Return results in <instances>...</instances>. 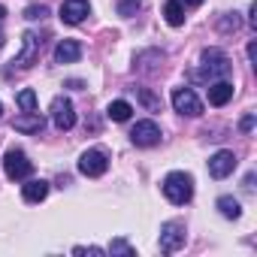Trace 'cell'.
Returning <instances> with one entry per match:
<instances>
[{"label":"cell","instance_id":"4316f807","mask_svg":"<svg viewBox=\"0 0 257 257\" xmlns=\"http://www.w3.org/2000/svg\"><path fill=\"white\" fill-rule=\"evenodd\" d=\"M179 4H188V7H197V4H203V0H179Z\"/></svg>","mask_w":257,"mask_h":257},{"label":"cell","instance_id":"8992f818","mask_svg":"<svg viewBox=\"0 0 257 257\" xmlns=\"http://www.w3.org/2000/svg\"><path fill=\"white\" fill-rule=\"evenodd\" d=\"M131 140L140 149H152V146L161 143V127L155 121H137V127L131 131Z\"/></svg>","mask_w":257,"mask_h":257},{"label":"cell","instance_id":"484cf974","mask_svg":"<svg viewBox=\"0 0 257 257\" xmlns=\"http://www.w3.org/2000/svg\"><path fill=\"white\" fill-rule=\"evenodd\" d=\"M239 28V19H236V13H233V19H224L221 22V31H236Z\"/></svg>","mask_w":257,"mask_h":257},{"label":"cell","instance_id":"ffe728a7","mask_svg":"<svg viewBox=\"0 0 257 257\" xmlns=\"http://www.w3.org/2000/svg\"><path fill=\"white\" fill-rule=\"evenodd\" d=\"M16 103H19V106H22L25 112H37V94H34L31 88H25V91H22V94L16 97Z\"/></svg>","mask_w":257,"mask_h":257},{"label":"cell","instance_id":"7402d4cb","mask_svg":"<svg viewBox=\"0 0 257 257\" xmlns=\"http://www.w3.org/2000/svg\"><path fill=\"white\" fill-rule=\"evenodd\" d=\"M109 251H112V254H127V257H131V254H134V248H131V245H127L124 239H115V242L109 245Z\"/></svg>","mask_w":257,"mask_h":257},{"label":"cell","instance_id":"cb8c5ba5","mask_svg":"<svg viewBox=\"0 0 257 257\" xmlns=\"http://www.w3.org/2000/svg\"><path fill=\"white\" fill-rule=\"evenodd\" d=\"M73 254H97V257H100V254H106V251H103V248H94V245H91V248L76 245V248H73Z\"/></svg>","mask_w":257,"mask_h":257},{"label":"cell","instance_id":"2e32d148","mask_svg":"<svg viewBox=\"0 0 257 257\" xmlns=\"http://www.w3.org/2000/svg\"><path fill=\"white\" fill-rule=\"evenodd\" d=\"M164 19H167V25L182 28L185 25V7L179 4V0H167L164 4Z\"/></svg>","mask_w":257,"mask_h":257},{"label":"cell","instance_id":"f546056e","mask_svg":"<svg viewBox=\"0 0 257 257\" xmlns=\"http://www.w3.org/2000/svg\"><path fill=\"white\" fill-rule=\"evenodd\" d=\"M0 115H4V103H0Z\"/></svg>","mask_w":257,"mask_h":257},{"label":"cell","instance_id":"52a82bcc","mask_svg":"<svg viewBox=\"0 0 257 257\" xmlns=\"http://www.w3.org/2000/svg\"><path fill=\"white\" fill-rule=\"evenodd\" d=\"M40 46H43V40H40L37 34H31V31H28V34L22 37V52L16 55V61H13V64H19L22 70L34 67V64H37V58H40Z\"/></svg>","mask_w":257,"mask_h":257},{"label":"cell","instance_id":"ba28073f","mask_svg":"<svg viewBox=\"0 0 257 257\" xmlns=\"http://www.w3.org/2000/svg\"><path fill=\"white\" fill-rule=\"evenodd\" d=\"M185 224H179V221H170V224H164L161 227V251H167V254H173V251H179L182 245H185Z\"/></svg>","mask_w":257,"mask_h":257},{"label":"cell","instance_id":"3957f363","mask_svg":"<svg viewBox=\"0 0 257 257\" xmlns=\"http://www.w3.org/2000/svg\"><path fill=\"white\" fill-rule=\"evenodd\" d=\"M4 173H7V179L22 182V179H28V176L34 173V164L28 161V155H25L22 149H10V152L4 155Z\"/></svg>","mask_w":257,"mask_h":257},{"label":"cell","instance_id":"7c38bea8","mask_svg":"<svg viewBox=\"0 0 257 257\" xmlns=\"http://www.w3.org/2000/svg\"><path fill=\"white\" fill-rule=\"evenodd\" d=\"M82 58V43L79 40H61L55 46V64H76Z\"/></svg>","mask_w":257,"mask_h":257},{"label":"cell","instance_id":"5b68a950","mask_svg":"<svg viewBox=\"0 0 257 257\" xmlns=\"http://www.w3.org/2000/svg\"><path fill=\"white\" fill-rule=\"evenodd\" d=\"M109 170V158L100 152V149H88L82 158H79V173L88 176V179H97Z\"/></svg>","mask_w":257,"mask_h":257},{"label":"cell","instance_id":"44dd1931","mask_svg":"<svg viewBox=\"0 0 257 257\" xmlns=\"http://www.w3.org/2000/svg\"><path fill=\"white\" fill-rule=\"evenodd\" d=\"M46 16H49V7H28V10H25V19H31V22L46 19Z\"/></svg>","mask_w":257,"mask_h":257},{"label":"cell","instance_id":"9c48e42d","mask_svg":"<svg viewBox=\"0 0 257 257\" xmlns=\"http://www.w3.org/2000/svg\"><path fill=\"white\" fill-rule=\"evenodd\" d=\"M52 121L58 131H70V127L76 124V109L67 97H55L52 100Z\"/></svg>","mask_w":257,"mask_h":257},{"label":"cell","instance_id":"4fadbf2b","mask_svg":"<svg viewBox=\"0 0 257 257\" xmlns=\"http://www.w3.org/2000/svg\"><path fill=\"white\" fill-rule=\"evenodd\" d=\"M233 100V85L227 79H215L209 82V103L212 106H227Z\"/></svg>","mask_w":257,"mask_h":257},{"label":"cell","instance_id":"9a60e30c","mask_svg":"<svg viewBox=\"0 0 257 257\" xmlns=\"http://www.w3.org/2000/svg\"><path fill=\"white\" fill-rule=\"evenodd\" d=\"M25 203H43L46 197H49V182H43V179H34V182H28L25 185Z\"/></svg>","mask_w":257,"mask_h":257},{"label":"cell","instance_id":"d6986e66","mask_svg":"<svg viewBox=\"0 0 257 257\" xmlns=\"http://www.w3.org/2000/svg\"><path fill=\"white\" fill-rule=\"evenodd\" d=\"M137 97H140V103H143L149 112H161V97H155L149 88H137Z\"/></svg>","mask_w":257,"mask_h":257},{"label":"cell","instance_id":"7a4b0ae2","mask_svg":"<svg viewBox=\"0 0 257 257\" xmlns=\"http://www.w3.org/2000/svg\"><path fill=\"white\" fill-rule=\"evenodd\" d=\"M200 64H203V79L215 82V79H227L230 76V58L221 52V49H206L200 55Z\"/></svg>","mask_w":257,"mask_h":257},{"label":"cell","instance_id":"603a6c76","mask_svg":"<svg viewBox=\"0 0 257 257\" xmlns=\"http://www.w3.org/2000/svg\"><path fill=\"white\" fill-rule=\"evenodd\" d=\"M137 7H140V0H124V4L118 7V13H121V16H131Z\"/></svg>","mask_w":257,"mask_h":257},{"label":"cell","instance_id":"f1b7e54d","mask_svg":"<svg viewBox=\"0 0 257 257\" xmlns=\"http://www.w3.org/2000/svg\"><path fill=\"white\" fill-rule=\"evenodd\" d=\"M4 16H7V10H4V7H0V22H4Z\"/></svg>","mask_w":257,"mask_h":257},{"label":"cell","instance_id":"8fae6325","mask_svg":"<svg viewBox=\"0 0 257 257\" xmlns=\"http://www.w3.org/2000/svg\"><path fill=\"white\" fill-rule=\"evenodd\" d=\"M236 170V155L233 152H215L209 158V176L212 179H227Z\"/></svg>","mask_w":257,"mask_h":257},{"label":"cell","instance_id":"5bb4252c","mask_svg":"<svg viewBox=\"0 0 257 257\" xmlns=\"http://www.w3.org/2000/svg\"><path fill=\"white\" fill-rule=\"evenodd\" d=\"M43 124H46V121H43L40 112H25V115L16 118L13 127H16V131H22V134H40V131H43Z\"/></svg>","mask_w":257,"mask_h":257},{"label":"cell","instance_id":"ac0fdd59","mask_svg":"<svg viewBox=\"0 0 257 257\" xmlns=\"http://www.w3.org/2000/svg\"><path fill=\"white\" fill-rule=\"evenodd\" d=\"M218 209H221V215L230 218V221H236V218L242 215V206H239V200H233V197H221V200H218Z\"/></svg>","mask_w":257,"mask_h":257},{"label":"cell","instance_id":"d4e9b609","mask_svg":"<svg viewBox=\"0 0 257 257\" xmlns=\"http://www.w3.org/2000/svg\"><path fill=\"white\" fill-rule=\"evenodd\" d=\"M239 131H242V134H251V131H254V115H245V118L239 121Z\"/></svg>","mask_w":257,"mask_h":257},{"label":"cell","instance_id":"30bf717a","mask_svg":"<svg viewBox=\"0 0 257 257\" xmlns=\"http://www.w3.org/2000/svg\"><path fill=\"white\" fill-rule=\"evenodd\" d=\"M85 16H91L88 0H64L61 4V22L64 25H82Z\"/></svg>","mask_w":257,"mask_h":257},{"label":"cell","instance_id":"277c9868","mask_svg":"<svg viewBox=\"0 0 257 257\" xmlns=\"http://www.w3.org/2000/svg\"><path fill=\"white\" fill-rule=\"evenodd\" d=\"M173 109H176L179 115H188V118L203 115V103H200V97H197L191 88H176V91H173Z\"/></svg>","mask_w":257,"mask_h":257},{"label":"cell","instance_id":"83f0119b","mask_svg":"<svg viewBox=\"0 0 257 257\" xmlns=\"http://www.w3.org/2000/svg\"><path fill=\"white\" fill-rule=\"evenodd\" d=\"M4 43H7V37H4V31H0V49H4Z\"/></svg>","mask_w":257,"mask_h":257},{"label":"cell","instance_id":"e0dca14e","mask_svg":"<svg viewBox=\"0 0 257 257\" xmlns=\"http://www.w3.org/2000/svg\"><path fill=\"white\" fill-rule=\"evenodd\" d=\"M106 115H109L112 121H131L134 106L127 103V100H112V103H109V109H106Z\"/></svg>","mask_w":257,"mask_h":257},{"label":"cell","instance_id":"6da1fadb","mask_svg":"<svg viewBox=\"0 0 257 257\" xmlns=\"http://www.w3.org/2000/svg\"><path fill=\"white\" fill-rule=\"evenodd\" d=\"M164 194H167L170 203L185 206V203L194 197V179H191L188 173H170V176L164 179Z\"/></svg>","mask_w":257,"mask_h":257}]
</instances>
